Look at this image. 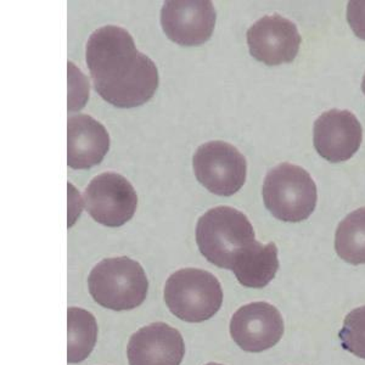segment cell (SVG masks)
I'll list each match as a JSON object with an SVG mask.
<instances>
[{"label":"cell","instance_id":"6da1fadb","mask_svg":"<svg viewBox=\"0 0 365 365\" xmlns=\"http://www.w3.org/2000/svg\"><path fill=\"white\" fill-rule=\"evenodd\" d=\"M88 70L96 93L118 108L146 104L158 91L154 61L137 49L132 34L118 26L94 31L86 46Z\"/></svg>","mask_w":365,"mask_h":365},{"label":"cell","instance_id":"7a4b0ae2","mask_svg":"<svg viewBox=\"0 0 365 365\" xmlns=\"http://www.w3.org/2000/svg\"><path fill=\"white\" fill-rule=\"evenodd\" d=\"M256 241L249 218L229 206L208 210L196 225L200 252L212 264L232 269V263L247 246Z\"/></svg>","mask_w":365,"mask_h":365},{"label":"cell","instance_id":"3957f363","mask_svg":"<svg viewBox=\"0 0 365 365\" xmlns=\"http://www.w3.org/2000/svg\"><path fill=\"white\" fill-rule=\"evenodd\" d=\"M88 287L100 306L117 312L130 311L145 301L149 280L140 263L132 258H106L91 269Z\"/></svg>","mask_w":365,"mask_h":365},{"label":"cell","instance_id":"277c9868","mask_svg":"<svg viewBox=\"0 0 365 365\" xmlns=\"http://www.w3.org/2000/svg\"><path fill=\"white\" fill-rule=\"evenodd\" d=\"M165 302L170 313L187 323L211 319L223 303L218 279L206 270L184 268L167 279Z\"/></svg>","mask_w":365,"mask_h":365},{"label":"cell","instance_id":"5b68a950","mask_svg":"<svg viewBox=\"0 0 365 365\" xmlns=\"http://www.w3.org/2000/svg\"><path fill=\"white\" fill-rule=\"evenodd\" d=\"M317 185L302 167L282 163L267 173L263 182V201L275 218L302 222L317 206Z\"/></svg>","mask_w":365,"mask_h":365},{"label":"cell","instance_id":"8992f818","mask_svg":"<svg viewBox=\"0 0 365 365\" xmlns=\"http://www.w3.org/2000/svg\"><path fill=\"white\" fill-rule=\"evenodd\" d=\"M192 168L200 184L215 195H234L246 182L245 156L225 141H208L200 146L192 158Z\"/></svg>","mask_w":365,"mask_h":365},{"label":"cell","instance_id":"52a82bcc","mask_svg":"<svg viewBox=\"0 0 365 365\" xmlns=\"http://www.w3.org/2000/svg\"><path fill=\"white\" fill-rule=\"evenodd\" d=\"M86 211L93 220L110 228H118L133 218L138 195L133 185L118 173L106 172L91 179L84 191Z\"/></svg>","mask_w":365,"mask_h":365},{"label":"cell","instance_id":"ba28073f","mask_svg":"<svg viewBox=\"0 0 365 365\" xmlns=\"http://www.w3.org/2000/svg\"><path fill=\"white\" fill-rule=\"evenodd\" d=\"M217 14L210 0H167L161 25L168 39L182 46H199L210 41Z\"/></svg>","mask_w":365,"mask_h":365},{"label":"cell","instance_id":"9c48e42d","mask_svg":"<svg viewBox=\"0 0 365 365\" xmlns=\"http://www.w3.org/2000/svg\"><path fill=\"white\" fill-rule=\"evenodd\" d=\"M284 319L278 308L268 302H252L239 308L230 320V335L246 352L272 349L284 335Z\"/></svg>","mask_w":365,"mask_h":365},{"label":"cell","instance_id":"30bf717a","mask_svg":"<svg viewBox=\"0 0 365 365\" xmlns=\"http://www.w3.org/2000/svg\"><path fill=\"white\" fill-rule=\"evenodd\" d=\"M302 38L294 22L280 15L262 17L247 31L250 53L268 66L292 63Z\"/></svg>","mask_w":365,"mask_h":365},{"label":"cell","instance_id":"8fae6325","mask_svg":"<svg viewBox=\"0 0 365 365\" xmlns=\"http://www.w3.org/2000/svg\"><path fill=\"white\" fill-rule=\"evenodd\" d=\"M363 129L357 117L347 110L332 108L314 122L313 141L327 161L344 162L361 148Z\"/></svg>","mask_w":365,"mask_h":365},{"label":"cell","instance_id":"7c38bea8","mask_svg":"<svg viewBox=\"0 0 365 365\" xmlns=\"http://www.w3.org/2000/svg\"><path fill=\"white\" fill-rule=\"evenodd\" d=\"M185 354L182 334L166 323L139 329L129 339V365H180Z\"/></svg>","mask_w":365,"mask_h":365},{"label":"cell","instance_id":"4fadbf2b","mask_svg":"<svg viewBox=\"0 0 365 365\" xmlns=\"http://www.w3.org/2000/svg\"><path fill=\"white\" fill-rule=\"evenodd\" d=\"M110 150L108 129L89 115L67 120V165L73 170H89L99 165Z\"/></svg>","mask_w":365,"mask_h":365},{"label":"cell","instance_id":"5bb4252c","mask_svg":"<svg viewBox=\"0 0 365 365\" xmlns=\"http://www.w3.org/2000/svg\"><path fill=\"white\" fill-rule=\"evenodd\" d=\"M279 269L278 249L274 242L263 245L253 241L232 263V273L242 287H266Z\"/></svg>","mask_w":365,"mask_h":365},{"label":"cell","instance_id":"9a60e30c","mask_svg":"<svg viewBox=\"0 0 365 365\" xmlns=\"http://www.w3.org/2000/svg\"><path fill=\"white\" fill-rule=\"evenodd\" d=\"M98 340V324L91 312L82 308L67 309V361L77 364L87 359Z\"/></svg>","mask_w":365,"mask_h":365},{"label":"cell","instance_id":"2e32d148","mask_svg":"<svg viewBox=\"0 0 365 365\" xmlns=\"http://www.w3.org/2000/svg\"><path fill=\"white\" fill-rule=\"evenodd\" d=\"M335 250L347 263L365 264V207L349 213L339 225Z\"/></svg>","mask_w":365,"mask_h":365},{"label":"cell","instance_id":"e0dca14e","mask_svg":"<svg viewBox=\"0 0 365 365\" xmlns=\"http://www.w3.org/2000/svg\"><path fill=\"white\" fill-rule=\"evenodd\" d=\"M342 349L365 359V306L349 312L339 332Z\"/></svg>","mask_w":365,"mask_h":365},{"label":"cell","instance_id":"ac0fdd59","mask_svg":"<svg viewBox=\"0 0 365 365\" xmlns=\"http://www.w3.org/2000/svg\"><path fill=\"white\" fill-rule=\"evenodd\" d=\"M68 82L73 83V93L68 94V111H78L87 103L89 84L86 76L72 63H68Z\"/></svg>","mask_w":365,"mask_h":365},{"label":"cell","instance_id":"d6986e66","mask_svg":"<svg viewBox=\"0 0 365 365\" xmlns=\"http://www.w3.org/2000/svg\"><path fill=\"white\" fill-rule=\"evenodd\" d=\"M347 21L357 37L365 41V0H352L347 6Z\"/></svg>","mask_w":365,"mask_h":365},{"label":"cell","instance_id":"ffe728a7","mask_svg":"<svg viewBox=\"0 0 365 365\" xmlns=\"http://www.w3.org/2000/svg\"><path fill=\"white\" fill-rule=\"evenodd\" d=\"M361 89H363V93L365 94V75L364 78H363V83H361Z\"/></svg>","mask_w":365,"mask_h":365},{"label":"cell","instance_id":"44dd1931","mask_svg":"<svg viewBox=\"0 0 365 365\" xmlns=\"http://www.w3.org/2000/svg\"><path fill=\"white\" fill-rule=\"evenodd\" d=\"M206 365H222V364H217V363H208V364Z\"/></svg>","mask_w":365,"mask_h":365}]
</instances>
